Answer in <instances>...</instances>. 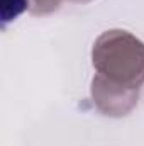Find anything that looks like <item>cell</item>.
<instances>
[{
    "instance_id": "obj_1",
    "label": "cell",
    "mask_w": 144,
    "mask_h": 146,
    "mask_svg": "<svg viewBox=\"0 0 144 146\" xmlns=\"http://www.w3.org/2000/svg\"><path fill=\"white\" fill-rule=\"evenodd\" d=\"M14 5V10H15V17L26 9L27 5V0H2V14H3V21H9L10 17V7Z\"/></svg>"
}]
</instances>
